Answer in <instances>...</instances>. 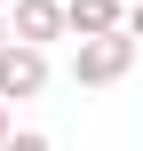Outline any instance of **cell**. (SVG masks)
Returning <instances> with one entry per match:
<instances>
[{"label":"cell","mask_w":143,"mask_h":151,"mask_svg":"<svg viewBox=\"0 0 143 151\" xmlns=\"http://www.w3.org/2000/svg\"><path fill=\"white\" fill-rule=\"evenodd\" d=\"M135 24H111V32H80V48H72V80L80 88H119L127 72H135Z\"/></svg>","instance_id":"6da1fadb"},{"label":"cell","mask_w":143,"mask_h":151,"mask_svg":"<svg viewBox=\"0 0 143 151\" xmlns=\"http://www.w3.org/2000/svg\"><path fill=\"white\" fill-rule=\"evenodd\" d=\"M40 88H48V48L0 40V104H32Z\"/></svg>","instance_id":"7a4b0ae2"},{"label":"cell","mask_w":143,"mask_h":151,"mask_svg":"<svg viewBox=\"0 0 143 151\" xmlns=\"http://www.w3.org/2000/svg\"><path fill=\"white\" fill-rule=\"evenodd\" d=\"M0 16H8V40H32V48L64 40V8H56V0H8Z\"/></svg>","instance_id":"3957f363"},{"label":"cell","mask_w":143,"mask_h":151,"mask_svg":"<svg viewBox=\"0 0 143 151\" xmlns=\"http://www.w3.org/2000/svg\"><path fill=\"white\" fill-rule=\"evenodd\" d=\"M64 8V40H80V32H111V24H127V0H56Z\"/></svg>","instance_id":"277c9868"},{"label":"cell","mask_w":143,"mask_h":151,"mask_svg":"<svg viewBox=\"0 0 143 151\" xmlns=\"http://www.w3.org/2000/svg\"><path fill=\"white\" fill-rule=\"evenodd\" d=\"M0 151H56V143H48L40 127H8V135H0Z\"/></svg>","instance_id":"5b68a950"},{"label":"cell","mask_w":143,"mask_h":151,"mask_svg":"<svg viewBox=\"0 0 143 151\" xmlns=\"http://www.w3.org/2000/svg\"><path fill=\"white\" fill-rule=\"evenodd\" d=\"M0 135H8V104H0Z\"/></svg>","instance_id":"8992f818"},{"label":"cell","mask_w":143,"mask_h":151,"mask_svg":"<svg viewBox=\"0 0 143 151\" xmlns=\"http://www.w3.org/2000/svg\"><path fill=\"white\" fill-rule=\"evenodd\" d=\"M0 40H8V16H0Z\"/></svg>","instance_id":"52a82bcc"},{"label":"cell","mask_w":143,"mask_h":151,"mask_svg":"<svg viewBox=\"0 0 143 151\" xmlns=\"http://www.w3.org/2000/svg\"><path fill=\"white\" fill-rule=\"evenodd\" d=\"M0 8H8V0H0Z\"/></svg>","instance_id":"ba28073f"}]
</instances>
